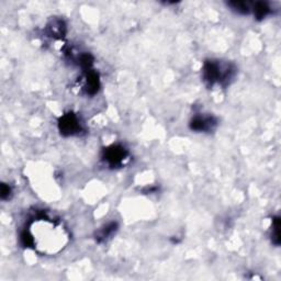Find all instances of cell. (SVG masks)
Segmentation results:
<instances>
[{
	"label": "cell",
	"instance_id": "obj_1",
	"mask_svg": "<svg viewBox=\"0 0 281 281\" xmlns=\"http://www.w3.org/2000/svg\"><path fill=\"white\" fill-rule=\"evenodd\" d=\"M68 242V233L61 221L41 214L29 222L21 234L23 246L45 255L60 253Z\"/></svg>",
	"mask_w": 281,
	"mask_h": 281
},
{
	"label": "cell",
	"instance_id": "obj_2",
	"mask_svg": "<svg viewBox=\"0 0 281 281\" xmlns=\"http://www.w3.org/2000/svg\"><path fill=\"white\" fill-rule=\"evenodd\" d=\"M235 66L229 62L209 60L204 62L202 67V78L209 87H213L214 85L227 86L235 77Z\"/></svg>",
	"mask_w": 281,
	"mask_h": 281
},
{
	"label": "cell",
	"instance_id": "obj_3",
	"mask_svg": "<svg viewBox=\"0 0 281 281\" xmlns=\"http://www.w3.org/2000/svg\"><path fill=\"white\" fill-rule=\"evenodd\" d=\"M58 128L61 133L66 136L77 135L83 131V125L79 121L78 116L74 113L64 114L58 122Z\"/></svg>",
	"mask_w": 281,
	"mask_h": 281
},
{
	"label": "cell",
	"instance_id": "obj_4",
	"mask_svg": "<svg viewBox=\"0 0 281 281\" xmlns=\"http://www.w3.org/2000/svg\"><path fill=\"white\" fill-rule=\"evenodd\" d=\"M129 153L123 146L111 145L103 152V161L111 167H119L128 158Z\"/></svg>",
	"mask_w": 281,
	"mask_h": 281
},
{
	"label": "cell",
	"instance_id": "obj_5",
	"mask_svg": "<svg viewBox=\"0 0 281 281\" xmlns=\"http://www.w3.org/2000/svg\"><path fill=\"white\" fill-rule=\"evenodd\" d=\"M216 125L217 120L211 114H195L190 121V129L195 132H211L216 128Z\"/></svg>",
	"mask_w": 281,
	"mask_h": 281
},
{
	"label": "cell",
	"instance_id": "obj_6",
	"mask_svg": "<svg viewBox=\"0 0 281 281\" xmlns=\"http://www.w3.org/2000/svg\"><path fill=\"white\" fill-rule=\"evenodd\" d=\"M100 87V81L97 73L89 70L88 73L84 77L83 82V89L87 94H97Z\"/></svg>",
	"mask_w": 281,
	"mask_h": 281
},
{
	"label": "cell",
	"instance_id": "obj_7",
	"mask_svg": "<svg viewBox=\"0 0 281 281\" xmlns=\"http://www.w3.org/2000/svg\"><path fill=\"white\" fill-rule=\"evenodd\" d=\"M118 230V224L115 222H111V223L105 224L102 229H100L96 234V241L98 243L107 242L109 238H111L114 233Z\"/></svg>",
	"mask_w": 281,
	"mask_h": 281
},
{
	"label": "cell",
	"instance_id": "obj_8",
	"mask_svg": "<svg viewBox=\"0 0 281 281\" xmlns=\"http://www.w3.org/2000/svg\"><path fill=\"white\" fill-rule=\"evenodd\" d=\"M47 32L54 39H62L65 34V24L61 20H55L47 25Z\"/></svg>",
	"mask_w": 281,
	"mask_h": 281
},
{
	"label": "cell",
	"instance_id": "obj_9",
	"mask_svg": "<svg viewBox=\"0 0 281 281\" xmlns=\"http://www.w3.org/2000/svg\"><path fill=\"white\" fill-rule=\"evenodd\" d=\"M251 10L255 15V18L258 20H263L268 14L272 13V8L267 2H256L255 4H253V8H251Z\"/></svg>",
	"mask_w": 281,
	"mask_h": 281
},
{
	"label": "cell",
	"instance_id": "obj_10",
	"mask_svg": "<svg viewBox=\"0 0 281 281\" xmlns=\"http://www.w3.org/2000/svg\"><path fill=\"white\" fill-rule=\"evenodd\" d=\"M272 242L276 246L280 245V217L275 216L272 225Z\"/></svg>",
	"mask_w": 281,
	"mask_h": 281
},
{
	"label": "cell",
	"instance_id": "obj_11",
	"mask_svg": "<svg viewBox=\"0 0 281 281\" xmlns=\"http://www.w3.org/2000/svg\"><path fill=\"white\" fill-rule=\"evenodd\" d=\"M232 8L233 11H235L236 13L240 14H248L251 12V7L247 2L244 1H232L227 3Z\"/></svg>",
	"mask_w": 281,
	"mask_h": 281
},
{
	"label": "cell",
	"instance_id": "obj_12",
	"mask_svg": "<svg viewBox=\"0 0 281 281\" xmlns=\"http://www.w3.org/2000/svg\"><path fill=\"white\" fill-rule=\"evenodd\" d=\"M10 195H11V188L7 186L6 184L1 185V199L6 200L9 199Z\"/></svg>",
	"mask_w": 281,
	"mask_h": 281
}]
</instances>
